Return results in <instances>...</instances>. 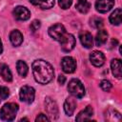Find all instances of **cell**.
<instances>
[{"label":"cell","instance_id":"6da1fadb","mask_svg":"<svg viewBox=\"0 0 122 122\" xmlns=\"http://www.w3.org/2000/svg\"><path fill=\"white\" fill-rule=\"evenodd\" d=\"M32 72L34 79L40 84H47L53 78V69L50 63L38 59L32 63Z\"/></svg>","mask_w":122,"mask_h":122},{"label":"cell","instance_id":"7a4b0ae2","mask_svg":"<svg viewBox=\"0 0 122 122\" xmlns=\"http://www.w3.org/2000/svg\"><path fill=\"white\" fill-rule=\"evenodd\" d=\"M18 105L15 103H7L5 104L0 111V117L4 121H12L17 113Z\"/></svg>","mask_w":122,"mask_h":122},{"label":"cell","instance_id":"3957f363","mask_svg":"<svg viewBox=\"0 0 122 122\" xmlns=\"http://www.w3.org/2000/svg\"><path fill=\"white\" fill-rule=\"evenodd\" d=\"M68 91L70 92V93L74 96L75 98H81L84 96L85 94V89H84V86L83 84L81 83L80 80L78 79H71L70 82H69V85H68Z\"/></svg>","mask_w":122,"mask_h":122},{"label":"cell","instance_id":"277c9868","mask_svg":"<svg viewBox=\"0 0 122 122\" xmlns=\"http://www.w3.org/2000/svg\"><path fill=\"white\" fill-rule=\"evenodd\" d=\"M45 109L51 120H56L58 118L59 116L58 107L54 100H52L50 97H47L45 99Z\"/></svg>","mask_w":122,"mask_h":122},{"label":"cell","instance_id":"5b68a950","mask_svg":"<svg viewBox=\"0 0 122 122\" xmlns=\"http://www.w3.org/2000/svg\"><path fill=\"white\" fill-rule=\"evenodd\" d=\"M34 95H35V91L32 87L30 86H23L20 89V92H19V96L21 101L30 104L33 99H34Z\"/></svg>","mask_w":122,"mask_h":122},{"label":"cell","instance_id":"8992f818","mask_svg":"<svg viewBox=\"0 0 122 122\" xmlns=\"http://www.w3.org/2000/svg\"><path fill=\"white\" fill-rule=\"evenodd\" d=\"M66 33V29L62 24H54L49 29V34L56 41H60Z\"/></svg>","mask_w":122,"mask_h":122},{"label":"cell","instance_id":"52a82bcc","mask_svg":"<svg viewBox=\"0 0 122 122\" xmlns=\"http://www.w3.org/2000/svg\"><path fill=\"white\" fill-rule=\"evenodd\" d=\"M60 44H61V49L62 51H66V52H69L71 51L74 46H75V38L72 34L71 33H66L64 35V37L59 41Z\"/></svg>","mask_w":122,"mask_h":122},{"label":"cell","instance_id":"ba28073f","mask_svg":"<svg viewBox=\"0 0 122 122\" xmlns=\"http://www.w3.org/2000/svg\"><path fill=\"white\" fill-rule=\"evenodd\" d=\"M62 70L66 73H72L76 69V62L71 56H65L61 61Z\"/></svg>","mask_w":122,"mask_h":122},{"label":"cell","instance_id":"9c48e42d","mask_svg":"<svg viewBox=\"0 0 122 122\" xmlns=\"http://www.w3.org/2000/svg\"><path fill=\"white\" fill-rule=\"evenodd\" d=\"M13 15L15 19L20 20V21H25L30 17V12L27 8L23 6H17L13 10Z\"/></svg>","mask_w":122,"mask_h":122},{"label":"cell","instance_id":"30bf717a","mask_svg":"<svg viewBox=\"0 0 122 122\" xmlns=\"http://www.w3.org/2000/svg\"><path fill=\"white\" fill-rule=\"evenodd\" d=\"M114 5V0H97L95 3V8L96 10L101 12V13H105L107 11H109Z\"/></svg>","mask_w":122,"mask_h":122},{"label":"cell","instance_id":"8fae6325","mask_svg":"<svg viewBox=\"0 0 122 122\" xmlns=\"http://www.w3.org/2000/svg\"><path fill=\"white\" fill-rule=\"evenodd\" d=\"M90 60L92 64L95 67H101L105 63V56L99 51H93L90 54Z\"/></svg>","mask_w":122,"mask_h":122},{"label":"cell","instance_id":"7c38bea8","mask_svg":"<svg viewBox=\"0 0 122 122\" xmlns=\"http://www.w3.org/2000/svg\"><path fill=\"white\" fill-rule=\"evenodd\" d=\"M75 108H76V100H75L74 96L68 97L64 103V111L67 113V115H70V116L72 115Z\"/></svg>","mask_w":122,"mask_h":122},{"label":"cell","instance_id":"4fadbf2b","mask_svg":"<svg viewBox=\"0 0 122 122\" xmlns=\"http://www.w3.org/2000/svg\"><path fill=\"white\" fill-rule=\"evenodd\" d=\"M79 38H80V42L81 44L87 48V49H90L93 46V38H92V35L88 32V31H82L79 35Z\"/></svg>","mask_w":122,"mask_h":122},{"label":"cell","instance_id":"5bb4252c","mask_svg":"<svg viewBox=\"0 0 122 122\" xmlns=\"http://www.w3.org/2000/svg\"><path fill=\"white\" fill-rule=\"evenodd\" d=\"M111 68H112V74L120 79L121 76H122V65H121V60L120 59H112V62H111Z\"/></svg>","mask_w":122,"mask_h":122},{"label":"cell","instance_id":"9a60e30c","mask_svg":"<svg viewBox=\"0 0 122 122\" xmlns=\"http://www.w3.org/2000/svg\"><path fill=\"white\" fill-rule=\"evenodd\" d=\"M93 115V110L92 106H87L84 110H82L76 116V121H85L90 120Z\"/></svg>","mask_w":122,"mask_h":122},{"label":"cell","instance_id":"2e32d148","mask_svg":"<svg viewBox=\"0 0 122 122\" xmlns=\"http://www.w3.org/2000/svg\"><path fill=\"white\" fill-rule=\"evenodd\" d=\"M10 40L13 46H20L23 42V35L19 30H14L10 34Z\"/></svg>","mask_w":122,"mask_h":122},{"label":"cell","instance_id":"e0dca14e","mask_svg":"<svg viewBox=\"0 0 122 122\" xmlns=\"http://www.w3.org/2000/svg\"><path fill=\"white\" fill-rule=\"evenodd\" d=\"M32 5L37 6L43 10L51 9L54 5V0H29Z\"/></svg>","mask_w":122,"mask_h":122},{"label":"cell","instance_id":"ac0fdd59","mask_svg":"<svg viewBox=\"0 0 122 122\" xmlns=\"http://www.w3.org/2000/svg\"><path fill=\"white\" fill-rule=\"evenodd\" d=\"M107 39H108V32H107V30H99V31L97 32L96 37H95V44H96V46H98V47L103 46L107 42Z\"/></svg>","mask_w":122,"mask_h":122},{"label":"cell","instance_id":"d6986e66","mask_svg":"<svg viewBox=\"0 0 122 122\" xmlns=\"http://www.w3.org/2000/svg\"><path fill=\"white\" fill-rule=\"evenodd\" d=\"M75 8L81 13H87L91 9V4L87 0H78L75 4Z\"/></svg>","mask_w":122,"mask_h":122},{"label":"cell","instance_id":"ffe728a7","mask_svg":"<svg viewBox=\"0 0 122 122\" xmlns=\"http://www.w3.org/2000/svg\"><path fill=\"white\" fill-rule=\"evenodd\" d=\"M0 72H1V75L3 77V79L7 82H10L12 80V74H11V71L10 70V68L5 65V64H2L0 66Z\"/></svg>","mask_w":122,"mask_h":122},{"label":"cell","instance_id":"44dd1931","mask_svg":"<svg viewBox=\"0 0 122 122\" xmlns=\"http://www.w3.org/2000/svg\"><path fill=\"white\" fill-rule=\"evenodd\" d=\"M121 16H122V10H121V9H116L110 15V22L112 25H119L121 23Z\"/></svg>","mask_w":122,"mask_h":122},{"label":"cell","instance_id":"7402d4cb","mask_svg":"<svg viewBox=\"0 0 122 122\" xmlns=\"http://www.w3.org/2000/svg\"><path fill=\"white\" fill-rule=\"evenodd\" d=\"M16 68H17L18 73H19L21 76L25 77V76L27 75V73H28V66H27V64H26L24 61H22V60L17 61V63H16Z\"/></svg>","mask_w":122,"mask_h":122},{"label":"cell","instance_id":"603a6c76","mask_svg":"<svg viewBox=\"0 0 122 122\" xmlns=\"http://www.w3.org/2000/svg\"><path fill=\"white\" fill-rule=\"evenodd\" d=\"M91 26L95 28V29H99L103 26V20L100 17H92L91 19Z\"/></svg>","mask_w":122,"mask_h":122},{"label":"cell","instance_id":"cb8c5ba5","mask_svg":"<svg viewBox=\"0 0 122 122\" xmlns=\"http://www.w3.org/2000/svg\"><path fill=\"white\" fill-rule=\"evenodd\" d=\"M100 87H101V89H102L104 92H110V91L112 90V83H111L109 80L104 79V80H102V81L100 82Z\"/></svg>","mask_w":122,"mask_h":122},{"label":"cell","instance_id":"d4e9b609","mask_svg":"<svg viewBox=\"0 0 122 122\" xmlns=\"http://www.w3.org/2000/svg\"><path fill=\"white\" fill-rule=\"evenodd\" d=\"M71 3H72V0H58V4L63 10L69 9L71 6Z\"/></svg>","mask_w":122,"mask_h":122},{"label":"cell","instance_id":"484cf974","mask_svg":"<svg viewBox=\"0 0 122 122\" xmlns=\"http://www.w3.org/2000/svg\"><path fill=\"white\" fill-rule=\"evenodd\" d=\"M10 94V91L5 86H0V97L2 99H6Z\"/></svg>","mask_w":122,"mask_h":122},{"label":"cell","instance_id":"4316f807","mask_svg":"<svg viewBox=\"0 0 122 122\" xmlns=\"http://www.w3.org/2000/svg\"><path fill=\"white\" fill-rule=\"evenodd\" d=\"M40 26H41V24H40L39 20H33L30 27V30L32 31H36V30H38L40 29Z\"/></svg>","mask_w":122,"mask_h":122},{"label":"cell","instance_id":"83f0119b","mask_svg":"<svg viewBox=\"0 0 122 122\" xmlns=\"http://www.w3.org/2000/svg\"><path fill=\"white\" fill-rule=\"evenodd\" d=\"M49 120H50V118H49L46 114H44V113H40V114L36 117V119H35L36 122H38V121H49Z\"/></svg>","mask_w":122,"mask_h":122},{"label":"cell","instance_id":"f1b7e54d","mask_svg":"<svg viewBox=\"0 0 122 122\" xmlns=\"http://www.w3.org/2000/svg\"><path fill=\"white\" fill-rule=\"evenodd\" d=\"M65 81H66V77H65L64 75L60 74V75L58 76V83L61 84V85H63V84L65 83Z\"/></svg>","mask_w":122,"mask_h":122},{"label":"cell","instance_id":"f546056e","mask_svg":"<svg viewBox=\"0 0 122 122\" xmlns=\"http://www.w3.org/2000/svg\"><path fill=\"white\" fill-rule=\"evenodd\" d=\"M2 51H3V46H2V42L0 40V54L2 53Z\"/></svg>","mask_w":122,"mask_h":122}]
</instances>
